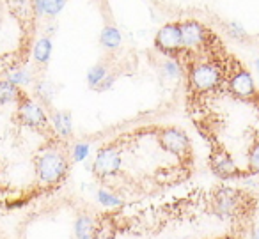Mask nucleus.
Segmentation results:
<instances>
[{"instance_id": "8", "label": "nucleus", "mask_w": 259, "mask_h": 239, "mask_svg": "<svg viewBox=\"0 0 259 239\" xmlns=\"http://www.w3.org/2000/svg\"><path fill=\"white\" fill-rule=\"evenodd\" d=\"M94 232V221L89 216L82 214L75 221V235L76 239H91Z\"/></svg>"}, {"instance_id": "2", "label": "nucleus", "mask_w": 259, "mask_h": 239, "mask_svg": "<svg viewBox=\"0 0 259 239\" xmlns=\"http://www.w3.org/2000/svg\"><path fill=\"white\" fill-rule=\"evenodd\" d=\"M158 142L167 153L174 154L180 158L190 156V138L188 135L180 128H163L158 129Z\"/></svg>"}, {"instance_id": "4", "label": "nucleus", "mask_w": 259, "mask_h": 239, "mask_svg": "<svg viewBox=\"0 0 259 239\" xmlns=\"http://www.w3.org/2000/svg\"><path fill=\"white\" fill-rule=\"evenodd\" d=\"M227 89H229L231 94H234V96H238V98H245V100L254 98L255 94H257L254 78H252V75L243 66H240V68L231 75L229 82H227Z\"/></svg>"}, {"instance_id": "19", "label": "nucleus", "mask_w": 259, "mask_h": 239, "mask_svg": "<svg viewBox=\"0 0 259 239\" xmlns=\"http://www.w3.org/2000/svg\"><path fill=\"white\" fill-rule=\"evenodd\" d=\"M0 239H8V237L4 235V232H2V230H0Z\"/></svg>"}, {"instance_id": "12", "label": "nucleus", "mask_w": 259, "mask_h": 239, "mask_svg": "<svg viewBox=\"0 0 259 239\" xmlns=\"http://www.w3.org/2000/svg\"><path fill=\"white\" fill-rule=\"evenodd\" d=\"M98 200L103 204L105 207H117L121 206V199L114 193H110L108 189H100L98 192Z\"/></svg>"}, {"instance_id": "10", "label": "nucleus", "mask_w": 259, "mask_h": 239, "mask_svg": "<svg viewBox=\"0 0 259 239\" xmlns=\"http://www.w3.org/2000/svg\"><path fill=\"white\" fill-rule=\"evenodd\" d=\"M50 55H52V41L48 37H43L34 46V59L37 62H41V64H45V62H48Z\"/></svg>"}, {"instance_id": "13", "label": "nucleus", "mask_w": 259, "mask_h": 239, "mask_svg": "<svg viewBox=\"0 0 259 239\" xmlns=\"http://www.w3.org/2000/svg\"><path fill=\"white\" fill-rule=\"evenodd\" d=\"M105 76H107V68H103V66H94L89 71V75H87V82H89V85L94 89Z\"/></svg>"}, {"instance_id": "15", "label": "nucleus", "mask_w": 259, "mask_h": 239, "mask_svg": "<svg viewBox=\"0 0 259 239\" xmlns=\"http://www.w3.org/2000/svg\"><path fill=\"white\" fill-rule=\"evenodd\" d=\"M89 144H76L75 149H73V160L75 161H83L87 156H89Z\"/></svg>"}, {"instance_id": "3", "label": "nucleus", "mask_w": 259, "mask_h": 239, "mask_svg": "<svg viewBox=\"0 0 259 239\" xmlns=\"http://www.w3.org/2000/svg\"><path fill=\"white\" fill-rule=\"evenodd\" d=\"M155 46L165 57H170L178 48H181V29L180 22H172L163 25L155 37Z\"/></svg>"}, {"instance_id": "6", "label": "nucleus", "mask_w": 259, "mask_h": 239, "mask_svg": "<svg viewBox=\"0 0 259 239\" xmlns=\"http://www.w3.org/2000/svg\"><path fill=\"white\" fill-rule=\"evenodd\" d=\"M52 126L62 138H68L71 135V115L66 112H55L52 115Z\"/></svg>"}, {"instance_id": "20", "label": "nucleus", "mask_w": 259, "mask_h": 239, "mask_svg": "<svg viewBox=\"0 0 259 239\" xmlns=\"http://www.w3.org/2000/svg\"><path fill=\"white\" fill-rule=\"evenodd\" d=\"M255 66H257V69H259V59H257V62H255Z\"/></svg>"}, {"instance_id": "5", "label": "nucleus", "mask_w": 259, "mask_h": 239, "mask_svg": "<svg viewBox=\"0 0 259 239\" xmlns=\"http://www.w3.org/2000/svg\"><path fill=\"white\" fill-rule=\"evenodd\" d=\"M66 0H34V8L37 15L55 16L64 9Z\"/></svg>"}, {"instance_id": "7", "label": "nucleus", "mask_w": 259, "mask_h": 239, "mask_svg": "<svg viewBox=\"0 0 259 239\" xmlns=\"http://www.w3.org/2000/svg\"><path fill=\"white\" fill-rule=\"evenodd\" d=\"M115 235V225L112 218H101L100 223L94 225V232L91 239H114Z\"/></svg>"}, {"instance_id": "17", "label": "nucleus", "mask_w": 259, "mask_h": 239, "mask_svg": "<svg viewBox=\"0 0 259 239\" xmlns=\"http://www.w3.org/2000/svg\"><path fill=\"white\" fill-rule=\"evenodd\" d=\"M231 34H233L234 37H243V30H241L240 25H236V23H231Z\"/></svg>"}, {"instance_id": "16", "label": "nucleus", "mask_w": 259, "mask_h": 239, "mask_svg": "<svg viewBox=\"0 0 259 239\" xmlns=\"http://www.w3.org/2000/svg\"><path fill=\"white\" fill-rule=\"evenodd\" d=\"M114 82H115V76H112V75H107V76H105L103 80H101L100 83H98L96 87H94V89H96L98 92H103V90H108V89H110V87L114 85Z\"/></svg>"}, {"instance_id": "9", "label": "nucleus", "mask_w": 259, "mask_h": 239, "mask_svg": "<svg viewBox=\"0 0 259 239\" xmlns=\"http://www.w3.org/2000/svg\"><path fill=\"white\" fill-rule=\"evenodd\" d=\"M121 41H122L121 32H119L117 29H114V27H105L103 32H101V44H103L105 48H110V50L119 48Z\"/></svg>"}, {"instance_id": "14", "label": "nucleus", "mask_w": 259, "mask_h": 239, "mask_svg": "<svg viewBox=\"0 0 259 239\" xmlns=\"http://www.w3.org/2000/svg\"><path fill=\"white\" fill-rule=\"evenodd\" d=\"M8 80L15 85H27L30 82V75L27 71H11L8 76Z\"/></svg>"}, {"instance_id": "11", "label": "nucleus", "mask_w": 259, "mask_h": 239, "mask_svg": "<svg viewBox=\"0 0 259 239\" xmlns=\"http://www.w3.org/2000/svg\"><path fill=\"white\" fill-rule=\"evenodd\" d=\"M247 177L248 175H259V144H255L247 154Z\"/></svg>"}, {"instance_id": "18", "label": "nucleus", "mask_w": 259, "mask_h": 239, "mask_svg": "<svg viewBox=\"0 0 259 239\" xmlns=\"http://www.w3.org/2000/svg\"><path fill=\"white\" fill-rule=\"evenodd\" d=\"M250 239H259V228H255V230H254V232H252Z\"/></svg>"}, {"instance_id": "1", "label": "nucleus", "mask_w": 259, "mask_h": 239, "mask_svg": "<svg viewBox=\"0 0 259 239\" xmlns=\"http://www.w3.org/2000/svg\"><path fill=\"white\" fill-rule=\"evenodd\" d=\"M121 170V151L115 144L105 146L98 151L96 160L93 163V172L98 179L114 177Z\"/></svg>"}, {"instance_id": "21", "label": "nucleus", "mask_w": 259, "mask_h": 239, "mask_svg": "<svg viewBox=\"0 0 259 239\" xmlns=\"http://www.w3.org/2000/svg\"><path fill=\"white\" fill-rule=\"evenodd\" d=\"M255 184H257V186H259V177H257V182H255Z\"/></svg>"}]
</instances>
